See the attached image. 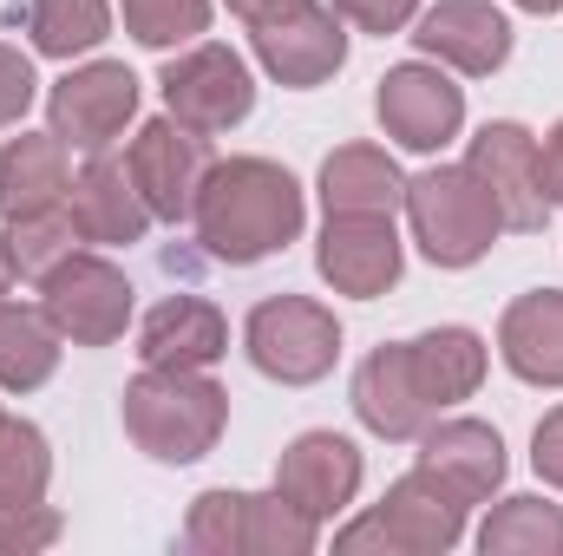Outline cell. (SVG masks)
Masks as SVG:
<instances>
[{"label":"cell","instance_id":"obj_1","mask_svg":"<svg viewBox=\"0 0 563 556\" xmlns=\"http://www.w3.org/2000/svg\"><path fill=\"white\" fill-rule=\"evenodd\" d=\"M197 243L230 263V269H250L263 256L288 249L308 223V203H301V184L269 164V157H230V164H210L203 190H197Z\"/></svg>","mask_w":563,"mask_h":556},{"label":"cell","instance_id":"obj_2","mask_svg":"<svg viewBox=\"0 0 563 556\" xmlns=\"http://www.w3.org/2000/svg\"><path fill=\"white\" fill-rule=\"evenodd\" d=\"M230 425V393L203 367H144L125 387V432L157 465H197Z\"/></svg>","mask_w":563,"mask_h":556},{"label":"cell","instance_id":"obj_3","mask_svg":"<svg viewBox=\"0 0 563 556\" xmlns=\"http://www.w3.org/2000/svg\"><path fill=\"white\" fill-rule=\"evenodd\" d=\"M407 223H413V243L426 249V263H439V269H472L505 230V216H498L492 190L472 177V164L420 170L407 184Z\"/></svg>","mask_w":563,"mask_h":556},{"label":"cell","instance_id":"obj_4","mask_svg":"<svg viewBox=\"0 0 563 556\" xmlns=\"http://www.w3.org/2000/svg\"><path fill=\"white\" fill-rule=\"evenodd\" d=\"M465 498L439 478V471H407L400 485H387V498L354 518L334 551H394V556H445L459 537H465Z\"/></svg>","mask_w":563,"mask_h":556},{"label":"cell","instance_id":"obj_5","mask_svg":"<svg viewBox=\"0 0 563 556\" xmlns=\"http://www.w3.org/2000/svg\"><path fill=\"white\" fill-rule=\"evenodd\" d=\"M243 347H250L256 374H269L282 387H314L341 360V321H334V308H321L308 294H269L250 308Z\"/></svg>","mask_w":563,"mask_h":556},{"label":"cell","instance_id":"obj_6","mask_svg":"<svg viewBox=\"0 0 563 556\" xmlns=\"http://www.w3.org/2000/svg\"><path fill=\"white\" fill-rule=\"evenodd\" d=\"M40 308L59 327V341H73V347H112L125 334V321H132V281H125L119 263H106L92 249H73V256H59L40 276Z\"/></svg>","mask_w":563,"mask_h":556},{"label":"cell","instance_id":"obj_7","mask_svg":"<svg viewBox=\"0 0 563 556\" xmlns=\"http://www.w3.org/2000/svg\"><path fill=\"white\" fill-rule=\"evenodd\" d=\"M157 86H164V112L177 125L203 132V138L243 125L250 105H256V79H250L243 53H230V46H190V53H177Z\"/></svg>","mask_w":563,"mask_h":556},{"label":"cell","instance_id":"obj_8","mask_svg":"<svg viewBox=\"0 0 563 556\" xmlns=\"http://www.w3.org/2000/svg\"><path fill=\"white\" fill-rule=\"evenodd\" d=\"M210 164H217V157H210V138L190 132V125H177L170 112L151 119V125H139V138L125 151V170H132V184H139L144 210L164 216V223H190Z\"/></svg>","mask_w":563,"mask_h":556},{"label":"cell","instance_id":"obj_9","mask_svg":"<svg viewBox=\"0 0 563 556\" xmlns=\"http://www.w3.org/2000/svg\"><path fill=\"white\" fill-rule=\"evenodd\" d=\"M139 112V79L132 66L119 59H92V66H73L53 92H46V119H53V138L66 151H86L99 157L106 144L119 138Z\"/></svg>","mask_w":563,"mask_h":556},{"label":"cell","instance_id":"obj_10","mask_svg":"<svg viewBox=\"0 0 563 556\" xmlns=\"http://www.w3.org/2000/svg\"><path fill=\"white\" fill-rule=\"evenodd\" d=\"M465 164H472V177L492 190V203H498L505 230L538 236V230L551 223V197H544V184H538V138H531L525 125L492 119V125L472 138Z\"/></svg>","mask_w":563,"mask_h":556},{"label":"cell","instance_id":"obj_11","mask_svg":"<svg viewBox=\"0 0 563 556\" xmlns=\"http://www.w3.org/2000/svg\"><path fill=\"white\" fill-rule=\"evenodd\" d=\"M374 112H380V125H387V138L400 144V151H439L445 138H459V125H465V92L439 73V66H426V59H407V66H387V79H380V92H374Z\"/></svg>","mask_w":563,"mask_h":556},{"label":"cell","instance_id":"obj_12","mask_svg":"<svg viewBox=\"0 0 563 556\" xmlns=\"http://www.w3.org/2000/svg\"><path fill=\"white\" fill-rule=\"evenodd\" d=\"M250 33H256V59H263V73L282 79V86H295V92L334 79L341 59H347V20H341L334 7H314V0L295 7V13H282V20L250 26Z\"/></svg>","mask_w":563,"mask_h":556},{"label":"cell","instance_id":"obj_13","mask_svg":"<svg viewBox=\"0 0 563 556\" xmlns=\"http://www.w3.org/2000/svg\"><path fill=\"white\" fill-rule=\"evenodd\" d=\"M314 269L334 294H387L400 269H407V249L394 236V216H328L321 230V249H314Z\"/></svg>","mask_w":563,"mask_h":556},{"label":"cell","instance_id":"obj_14","mask_svg":"<svg viewBox=\"0 0 563 556\" xmlns=\"http://www.w3.org/2000/svg\"><path fill=\"white\" fill-rule=\"evenodd\" d=\"M276 491L295 511H308L314 524L341 518L354 504V491H361V452H354V438H341V432H301V438H288V452L276 458Z\"/></svg>","mask_w":563,"mask_h":556},{"label":"cell","instance_id":"obj_15","mask_svg":"<svg viewBox=\"0 0 563 556\" xmlns=\"http://www.w3.org/2000/svg\"><path fill=\"white\" fill-rule=\"evenodd\" d=\"M426 59L465 73V79H485L511 59V20L492 7V0H439L420 13V33H413Z\"/></svg>","mask_w":563,"mask_h":556},{"label":"cell","instance_id":"obj_16","mask_svg":"<svg viewBox=\"0 0 563 556\" xmlns=\"http://www.w3.org/2000/svg\"><path fill=\"white\" fill-rule=\"evenodd\" d=\"M230 354V321L203 294H170L144 314L139 360L144 367H217Z\"/></svg>","mask_w":563,"mask_h":556},{"label":"cell","instance_id":"obj_17","mask_svg":"<svg viewBox=\"0 0 563 556\" xmlns=\"http://www.w3.org/2000/svg\"><path fill=\"white\" fill-rule=\"evenodd\" d=\"M420 465L439 471L465 504H485L505 485V438L485 419H432L420 432Z\"/></svg>","mask_w":563,"mask_h":556},{"label":"cell","instance_id":"obj_18","mask_svg":"<svg viewBox=\"0 0 563 556\" xmlns=\"http://www.w3.org/2000/svg\"><path fill=\"white\" fill-rule=\"evenodd\" d=\"M66 210H73L79 243H139L144 230H151V210H144L132 170L112 164V157H92V164L73 177Z\"/></svg>","mask_w":563,"mask_h":556},{"label":"cell","instance_id":"obj_19","mask_svg":"<svg viewBox=\"0 0 563 556\" xmlns=\"http://www.w3.org/2000/svg\"><path fill=\"white\" fill-rule=\"evenodd\" d=\"M498 354L525 387H563V288H531L505 308Z\"/></svg>","mask_w":563,"mask_h":556},{"label":"cell","instance_id":"obj_20","mask_svg":"<svg viewBox=\"0 0 563 556\" xmlns=\"http://www.w3.org/2000/svg\"><path fill=\"white\" fill-rule=\"evenodd\" d=\"M354 413H361V425H367L374 438H420L426 425L439 419L420 400L413 374H407V341L374 347V354L361 360V374H354Z\"/></svg>","mask_w":563,"mask_h":556},{"label":"cell","instance_id":"obj_21","mask_svg":"<svg viewBox=\"0 0 563 556\" xmlns=\"http://www.w3.org/2000/svg\"><path fill=\"white\" fill-rule=\"evenodd\" d=\"M66 144L53 132H20L0 151V223H26L46 210H66Z\"/></svg>","mask_w":563,"mask_h":556},{"label":"cell","instance_id":"obj_22","mask_svg":"<svg viewBox=\"0 0 563 556\" xmlns=\"http://www.w3.org/2000/svg\"><path fill=\"white\" fill-rule=\"evenodd\" d=\"M321 203L328 216H394L407 203V177L380 144H341L321 164Z\"/></svg>","mask_w":563,"mask_h":556},{"label":"cell","instance_id":"obj_23","mask_svg":"<svg viewBox=\"0 0 563 556\" xmlns=\"http://www.w3.org/2000/svg\"><path fill=\"white\" fill-rule=\"evenodd\" d=\"M407 374H413L426 407L445 413V407H459V400L478 393V380H485V341L472 327H432L420 341H407Z\"/></svg>","mask_w":563,"mask_h":556},{"label":"cell","instance_id":"obj_24","mask_svg":"<svg viewBox=\"0 0 563 556\" xmlns=\"http://www.w3.org/2000/svg\"><path fill=\"white\" fill-rule=\"evenodd\" d=\"M53 367H59V327L46 321V308L0 301V387L33 393L53 380Z\"/></svg>","mask_w":563,"mask_h":556},{"label":"cell","instance_id":"obj_25","mask_svg":"<svg viewBox=\"0 0 563 556\" xmlns=\"http://www.w3.org/2000/svg\"><path fill=\"white\" fill-rule=\"evenodd\" d=\"M478 551L485 556H563V511L544 504V498H505L478 524Z\"/></svg>","mask_w":563,"mask_h":556},{"label":"cell","instance_id":"obj_26","mask_svg":"<svg viewBox=\"0 0 563 556\" xmlns=\"http://www.w3.org/2000/svg\"><path fill=\"white\" fill-rule=\"evenodd\" d=\"M26 33H33V53H46V59L92 53L112 33V0H33Z\"/></svg>","mask_w":563,"mask_h":556},{"label":"cell","instance_id":"obj_27","mask_svg":"<svg viewBox=\"0 0 563 556\" xmlns=\"http://www.w3.org/2000/svg\"><path fill=\"white\" fill-rule=\"evenodd\" d=\"M321 537V524L308 511H295L282 491H250L243 504V556H308Z\"/></svg>","mask_w":563,"mask_h":556},{"label":"cell","instance_id":"obj_28","mask_svg":"<svg viewBox=\"0 0 563 556\" xmlns=\"http://www.w3.org/2000/svg\"><path fill=\"white\" fill-rule=\"evenodd\" d=\"M46 478H53L46 432L26 425V419L0 413V504H40L46 498Z\"/></svg>","mask_w":563,"mask_h":556},{"label":"cell","instance_id":"obj_29","mask_svg":"<svg viewBox=\"0 0 563 556\" xmlns=\"http://www.w3.org/2000/svg\"><path fill=\"white\" fill-rule=\"evenodd\" d=\"M119 7H125V33L151 53H170L210 26V0H119Z\"/></svg>","mask_w":563,"mask_h":556},{"label":"cell","instance_id":"obj_30","mask_svg":"<svg viewBox=\"0 0 563 556\" xmlns=\"http://www.w3.org/2000/svg\"><path fill=\"white\" fill-rule=\"evenodd\" d=\"M243 504L250 491H203L184 518V544L197 556H243Z\"/></svg>","mask_w":563,"mask_h":556},{"label":"cell","instance_id":"obj_31","mask_svg":"<svg viewBox=\"0 0 563 556\" xmlns=\"http://www.w3.org/2000/svg\"><path fill=\"white\" fill-rule=\"evenodd\" d=\"M79 230H73V210H46V216H26V223H7V249L20 263V276H46L59 256H73Z\"/></svg>","mask_w":563,"mask_h":556},{"label":"cell","instance_id":"obj_32","mask_svg":"<svg viewBox=\"0 0 563 556\" xmlns=\"http://www.w3.org/2000/svg\"><path fill=\"white\" fill-rule=\"evenodd\" d=\"M66 531V518L40 498V504H0V556H33L53 551Z\"/></svg>","mask_w":563,"mask_h":556},{"label":"cell","instance_id":"obj_33","mask_svg":"<svg viewBox=\"0 0 563 556\" xmlns=\"http://www.w3.org/2000/svg\"><path fill=\"white\" fill-rule=\"evenodd\" d=\"M33 59L20 46H0V125H20L26 105H33Z\"/></svg>","mask_w":563,"mask_h":556},{"label":"cell","instance_id":"obj_34","mask_svg":"<svg viewBox=\"0 0 563 556\" xmlns=\"http://www.w3.org/2000/svg\"><path fill=\"white\" fill-rule=\"evenodd\" d=\"M334 13L347 20V26H361V33H400L413 13H420V0H334Z\"/></svg>","mask_w":563,"mask_h":556},{"label":"cell","instance_id":"obj_35","mask_svg":"<svg viewBox=\"0 0 563 556\" xmlns=\"http://www.w3.org/2000/svg\"><path fill=\"white\" fill-rule=\"evenodd\" d=\"M531 465H538V478H544V485H558V491H563V407L538 419V438H531Z\"/></svg>","mask_w":563,"mask_h":556},{"label":"cell","instance_id":"obj_36","mask_svg":"<svg viewBox=\"0 0 563 556\" xmlns=\"http://www.w3.org/2000/svg\"><path fill=\"white\" fill-rule=\"evenodd\" d=\"M538 184H544L551 203H563V119L551 125V138L538 144Z\"/></svg>","mask_w":563,"mask_h":556},{"label":"cell","instance_id":"obj_37","mask_svg":"<svg viewBox=\"0 0 563 556\" xmlns=\"http://www.w3.org/2000/svg\"><path fill=\"white\" fill-rule=\"evenodd\" d=\"M236 20H250V26H263V20H282V13H295V7H308V0H223Z\"/></svg>","mask_w":563,"mask_h":556},{"label":"cell","instance_id":"obj_38","mask_svg":"<svg viewBox=\"0 0 563 556\" xmlns=\"http://www.w3.org/2000/svg\"><path fill=\"white\" fill-rule=\"evenodd\" d=\"M13 281H20V263H13V249H7V236H0V301L13 294Z\"/></svg>","mask_w":563,"mask_h":556},{"label":"cell","instance_id":"obj_39","mask_svg":"<svg viewBox=\"0 0 563 556\" xmlns=\"http://www.w3.org/2000/svg\"><path fill=\"white\" fill-rule=\"evenodd\" d=\"M525 13H563V0H518Z\"/></svg>","mask_w":563,"mask_h":556}]
</instances>
